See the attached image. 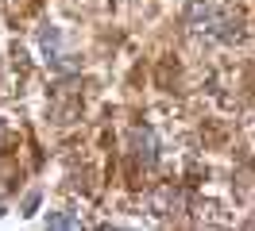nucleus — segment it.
<instances>
[{"mask_svg":"<svg viewBox=\"0 0 255 231\" xmlns=\"http://www.w3.org/2000/svg\"><path fill=\"white\" fill-rule=\"evenodd\" d=\"M47 228H81V216H74V212H47Z\"/></svg>","mask_w":255,"mask_h":231,"instance_id":"5","label":"nucleus"},{"mask_svg":"<svg viewBox=\"0 0 255 231\" xmlns=\"http://www.w3.org/2000/svg\"><path fill=\"white\" fill-rule=\"evenodd\" d=\"M147 208L155 216H178L186 208V193L174 189V185H162V189H155V193L147 197Z\"/></svg>","mask_w":255,"mask_h":231,"instance_id":"3","label":"nucleus"},{"mask_svg":"<svg viewBox=\"0 0 255 231\" xmlns=\"http://www.w3.org/2000/svg\"><path fill=\"white\" fill-rule=\"evenodd\" d=\"M4 135H8V127H4V120H0V147H4Z\"/></svg>","mask_w":255,"mask_h":231,"instance_id":"7","label":"nucleus"},{"mask_svg":"<svg viewBox=\"0 0 255 231\" xmlns=\"http://www.w3.org/2000/svg\"><path fill=\"white\" fill-rule=\"evenodd\" d=\"M131 154L143 169H151L159 162V143H155V131L151 127H131Z\"/></svg>","mask_w":255,"mask_h":231,"instance_id":"4","label":"nucleus"},{"mask_svg":"<svg viewBox=\"0 0 255 231\" xmlns=\"http://www.w3.org/2000/svg\"><path fill=\"white\" fill-rule=\"evenodd\" d=\"M35 204H39V193H27V197H23V216L35 212Z\"/></svg>","mask_w":255,"mask_h":231,"instance_id":"6","label":"nucleus"},{"mask_svg":"<svg viewBox=\"0 0 255 231\" xmlns=\"http://www.w3.org/2000/svg\"><path fill=\"white\" fill-rule=\"evenodd\" d=\"M35 39H39V46H43V58H47V66L54 70V74H74V70H78L74 54H70V50H66V43H62V31L54 27V23H43Z\"/></svg>","mask_w":255,"mask_h":231,"instance_id":"2","label":"nucleus"},{"mask_svg":"<svg viewBox=\"0 0 255 231\" xmlns=\"http://www.w3.org/2000/svg\"><path fill=\"white\" fill-rule=\"evenodd\" d=\"M186 27L193 35H205V39H221V43H236L240 35H244V23H240V15H232L228 8H217V4H209V0H186Z\"/></svg>","mask_w":255,"mask_h":231,"instance_id":"1","label":"nucleus"}]
</instances>
